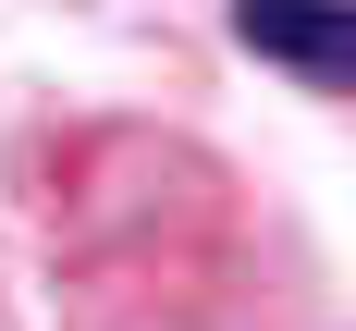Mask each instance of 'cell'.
Masks as SVG:
<instances>
[{"instance_id": "cell-1", "label": "cell", "mask_w": 356, "mask_h": 331, "mask_svg": "<svg viewBox=\"0 0 356 331\" xmlns=\"http://www.w3.org/2000/svg\"><path fill=\"white\" fill-rule=\"evenodd\" d=\"M234 37L295 86H344L356 99V0H234Z\"/></svg>"}]
</instances>
